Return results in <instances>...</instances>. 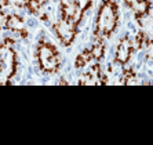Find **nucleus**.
Instances as JSON below:
<instances>
[{"label":"nucleus","mask_w":153,"mask_h":145,"mask_svg":"<svg viewBox=\"0 0 153 145\" xmlns=\"http://www.w3.org/2000/svg\"><path fill=\"white\" fill-rule=\"evenodd\" d=\"M119 22V7L116 0H103L98 8L95 19L94 36L95 39L109 37L117 28Z\"/></svg>","instance_id":"f257e3e1"},{"label":"nucleus","mask_w":153,"mask_h":145,"mask_svg":"<svg viewBox=\"0 0 153 145\" xmlns=\"http://www.w3.org/2000/svg\"><path fill=\"white\" fill-rule=\"evenodd\" d=\"M36 58L40 69L46 73H54L59 69V53L51 43L40 42L36 47Z\"/></svg>","instance_id":"f03ea898"},{"label":"nucleus","mask_w":153,"mask_h":145,"mask_svg":"<svg viewBox=\"0 0 153 145\" xmlns=\"http://www.w3.org/2000/svg\"><path fill=\"white\" fill-rule=\"evenodd\" d=\"M77 25L76 22L69 21V19H64L61 18L57 24L54 25V31L57 33L58 39L64 46H71L72 42L75 40L76 33H77Z\"/></svg>","instance_id":"7ed1b4c3"},{"label":"nucleus","mask_w":153,"mask_h":145,"mask_svg":"<svg viewBox=\"0 0 153 145\" xmlns=\"http://www.w3.org/2000/svg\"><path fill=\"white\" fill-rule=\"evenodd\" d=\"M134 46H132V40L130 39V36H126L124 39H121L120 43L116 50V55H114L113 64L124 65L128 62V60L131 58V54L134 51Z\"/></svg>","instance_id":"20e7f679"},{"label":"nucleus","mask_w":153,"mask_h":145,"mask_svg":"<svg viewBox=\"0 0 153 145\" xmlns=\"http://www.w3.org/2000/svg\"><path fill=\"white\" fill-rule=\"evenodd\" d=\"M6 28H8L10 31H14V32H19V35H21L22 37H26V36H28V32H26V29H25V19L17 14L7 15Z\"/></svg>","instance_id":"39448f33"},{"label":"nucleus","mask_w":153,"mask_h":145,"mask_svg":"<svg viewBox=\"0 0 153 145\" xmlns=\"http://www.w3.org/2000/svg\"><path fill=\"white\" fill-rule=\"evenodd\" d=\"M130 8L134 11L137 21L141 24V21H142L146 15L149 14V11H150V1H149V0H137L135 3L132 4Z\"/></svg>","instance_id":"423d86ee"},{"label":"nucleus","mask_w":153,"mask_h":145,"mask_svg":"<svg viewBox=\"0 0 153 145\" xmlns=\"http://www.w3.org/2000/svg\"><path fill=\"white\" fill-rule=\"evenodd\" d=\"M150 44H152V40L148 37V35H146L145 32H138L137 36L134 37V40H132V46L137 50L146 49V47H149Z\"/></svg>","instance_id":"0eeeda50"},{"label":"nucleus","mask_w":153,"mask_h":145,"mask_svg":"<svg viewBox=\"0 0 153 145\" xmlns=\"http://www.w3.org/2000/svg\"><path fill=\"white\" fill-rule=\"evenodd\" d=\"M137 81V73L132 68H124L123 69V73H121V79H120V84L124 86H131L135 84Z\"/></svg>","instance_id":"6e6552de"},{"label":"nucleus","mask_w":153,"mask_h":145,"mask_svg":"<svg viewBox=\"0 0 153 145\" xmlns=\"http://www.w3.org/2000/svg\"><path fill=\"white\" fill-rule=\"evenodd\" d=\"M90 60H93V57H91V53H90V49L84 50L83 53H80L77 57H76V60H75V67L77 68H83L85 67V65L90 62Z\"/></svg>","instance_id":"1a4fd4ad"},{"label":"nucleus","mask_w":153,"mask_h":145,"mask_svg":"<svg viewBox=\"0 0 153 145\" xmlns=\"http://www.w3.org/2000/svg\"><path fill=\"white\" fill-rule=\"evenodd\" d=\"M90 53H91V57H93L94 60H97V61L102 60L103 54H105V44H103L101 40H98V42L90 49Z\"/></svg>","instance_id":"9d476101"},{"label":"nucleus","mask_w":153,"mask_h":145,"mask_svg":"<svg viewBox=\"0 0 153 145\" xmlns=\"http://www.w3.org/2000/svg\"><path fill=\"white\" fill-rule=\"evenodd\" d=\"M61 4H72V6H76L80 10L84 13L85 10H88L91 7V0H59Z\"/></svg>","instance_id":"9b49d317"},{"label":"nucleus","mask_w":153,"mask_h":145,"mask_svg":"<svg viewBox=\"0 0 153 145\" xmlns=\"http://www.w3.org/2000/svg\"><path fill=\"white\" fill-rule=\"evenodd\" d=\"M79 84L80 86H97V81L94 79V76L91 75V72H87V73H83L79 79Z\"/></svg>","instance_id":"f8f14e48"},{"label":"nucleus","mask_w":153,"mask_h":145,"mask_svg":"<svg viewBox=\"0 0 153 145\" xmlns=\"http://www.w3.org/2000/svg\"><path fill=\"white\" fill-rule=\"evenodd\" d=\"M26 1L28 0H7L8 4H13V6H17V7H25Z\"/></svg>","instance_id":"ddd939ff"},{"label":"nucleus","mask_w":153,"mask_h":145,"mask_svg":"<svg viewBox=\"0 0 153 145\" xmlns=\"http://www.w3.org/2000/svg\"><path fill=\"white\" fill-rule=\"evenodd\" d=\"M6 21H7V15L4 14V11H1V8H0V31L6 28Z\"/></svg>","instance_id":"4468645a"},{"label":"nucleus","mask_w":153,"mask_h":145,"mask_svg":"<svg viewBox=\"0 0 153 145\" xmlns=\"http://www.w3.org/2000/svg\"><path fill=\"white\" fill-rule=\"evenodd\" d=\"M135 1H137V0H124V3L127 4L128 7H131V6H132L134 3H135Z\"/></svg>","instance_id":"2eb2a0df"},{"label":"nucleus","mask_w":153,"mask_h":145,"mask_svg":"<svg viewBox=\"0 0 153 145\" xmlns=\"http://www.w3.org/2000/svg\"><path fill=\"white\" fill-rule=\"evenodd\" d=\"M7 0H0V8L1 7H4V6H7Z\"/></svg>","instance_id":"dca6fc26"},{"label":"nucleus","mask_w":153,"mask_h":145,"mask_svg":"<svg viewBox=\"0 0 153 145\" xmlns=\"http://www.w3.org/2000/svg\"><path fill=\"white\" fill-rule=\"evenodd\" d=\"M57 84H68V81H66V80H64V79H61V80L58 81Z\"/></svg>","instance_id":"f3484780"}]
</instances>
